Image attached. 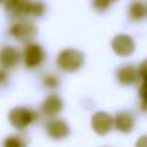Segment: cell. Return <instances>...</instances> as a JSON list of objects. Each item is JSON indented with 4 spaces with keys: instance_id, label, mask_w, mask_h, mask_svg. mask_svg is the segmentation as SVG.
I'll use <instances>...</instances> for the list:
<instances>
[{
    "instance_id": "4fadbf2b",
    "label": "cell",
    "mask_w": 147,
    "mask_h": 147,
    "mask_svg": "<svg viewBox=\"0 0 147 147\" xmlns=\"http://www.w3.org/2000/svg\"><path fill=\"white\" fill-rule=\"evenodd\" d=\"M146 12H147V9H146V6L141 2H133L131 6H130V12L128 13H130V18L133 20H140V19L144 18Z\"/></svg>"
},
{
    "instance_id": "7402d4cb",
    "label": "cell",
    "mask_w": 147,
    "mask_h": 147,
    "mask_svg": "<svg viewBox=\"0 0 147 147\" xmlns=\"http://www.w3.org/2000/svg\"><path fill=\"white\" fill-rule=\"evenodd\" d=\"M111 2H113V0H111Z\"/></svg>"
},
{
    "instance_id": "277c9868",
    "label": "cell",
    "mask_w": 147,
    "mask_h": 147,
    "mask_svg": "<svg viewBox=\"0 0 147 147\" xmlns=\"http://www.w3.org/2000/svg\"><path fill=\"white\" fill-rule=\"evenodd\" d=\"M91 125H92V130L98 136H105L114 127V118L105 111H98L92 115Z\"/></svg>"
},
{
    "instance_id": "8992f818",
    "label": "cell",
    "mask_w": 147,
    "mask_h": 147,
    "mask_svg": "<svg viewBox=\"0 0 147 147\" xmlns=\"http://www.w3.org/2000/svg\"><path fill=\"white\" fill-rule=\"evenodd\" d=\"M45 59V51L38 43H29L23 52V61L28 68H36L39 66Z\"/></svg>"
},
{
    "instance_id": "d6986e66",
    "label": "cell",
    "mask_w": 147,
    "mask_h": 147,
    "mask_svg": "<svg viewBox=\"0 0 147 147\" xmlns=\"http://www.w3.org/2000/svg\"><path fill=\"white\" fill-rule=\"evenodd\" d=\"M136 147H147V136H141L136 141Z\"/></svg>"
},
{
    "instance_id": "7a4b0ae2",
    "label": "cell",
    "mask_w": 147,
    "mask_h": 147,
    "mask_svg": "<svg viewBox=\"0 0 147 147\" xmlns=\"http://www.w3.org/2000/svg\"><path fill=\"white\" fill-rule=\"evenodd\" d=\"M35 120H36V113L29 108H25V107H16L9 113V121L18 130L26 128Z\"/></svg>"
},
{
    "instance_id": "3957f363",
    "label": "cell",
    "mask_w": 147,
    "mask_h": 147,
    "mask_svg": "<svg viewBox=\"0 0 147 147\" xmlns=\"http://www.w3.org/2000/svg\"><path fill=\"white\" fill-rule=\"evenodd\" d=\"M36 32H38L36 26L32 22H28V20L16 22L10 28V35L13 38H16L18 40H20V42H29V40H32L36 36Z\"/></svg>"
},
{
    "instance_id": "30bf717a",
    "label": "cell",
    "mask_w": 147,
    "mask_h": 147,
    "mask_svg": "<svg viewBox=\"0 0 147 147\" xmlns=\"http://www.w3.org/2000/svg\"><path fill=\"white\" fill-rule=\"evenodd\" d=\"M62 107H63L62 100L56 94H51L42 102V113L48 117H53L62 111Z\"/></svg>"
},
{
    "instance_id": "9c48e42d",
    "label": "cell",
    "mask_w": 147,
    "mask_h": 147,
    "mask_svg": "<svg viewBox=\"0 0 147 147\" xmlns=\"http://www.w3.org/2000/svg\"><path fill=\"white\" fill-rule=\"evenodd\" d=\"M6 2V10L12 15H32V0H5Z\"/></svg>"
},
{
    "instance_id": "5bb4252c",
    "label": "cell",
    "mask_w": 147,
    "mask_h": 147,
    "mask_svg": "<svg viewBox=\"0 0 147 147\" xmlns=\"http://www.w3.org/2000/svg\"><path fill=\"white\" fill-rule=\"evenodd\" d=\"M5 147H25V143L18 136H10L5 140Z\"/></svg>"
},
{
    "instance_id": "9a60e30c",
    "label": "cell",
    "mask_w": 147,
    "mask_h": 147,
    "mask_svg": "<svg viewBox=\"0 0 147 147\" xmlns=\"http://www.w3.org/2000/svg\"><path fill=\"white\" fill-rule=\"evenodd\" d=\"M140 98H141V108L147 111V81L143 82V85L140 87Z\"/></svg>"
},
{
    "instance_id": "ac0fdd59",
    "label": "cell",
    "mask_w": 147,
    "mask_h": 147,
    "mask_svg": "<svg viewBox=\"0 0 147 147\" xmlns=\"http://www.w3.org/2000/svg\"><path fill=\"white\" fill-rule=\"evenodd\" d=\"M137 72H138V77H140L143 81H147V59L143 61V62L140 63Z\"/></svg>"
},
{
    "instance_id": "ba28073f",
    "label": "cell",
    "mask_w": 147,
    "mask_h": 147,
    "mask_svg": "<svg viewBox=\"0 0 147 147\" xmlns=\"http://www.w3.org/2000/svg\"><path fill=\"white\" fill-rule=\"evenodd\" d=\"M46 133L49 134V137H52L55 140H61L69 134V125L63 120L55 118V120H51L46 123Z\"/></svg>"
},
{
    "instance_id": "52a82bcc",
    "label": "cell",
    "mask_w": 147,
    "mask_h": 147,
    "mask_svg": "<svg viewBox=\"0 0 147 147\" xmlns=\"http://www.w3.org/2000/svg\"><path fill=\"white\" fill-rule=\"evenodd\" d=\"M20 61V53L13 46H3L0 49V66L5 69L15 68Z\"/></svg>"
},
{
    "instance_id": "7c38bea8",
    "label": "cell",
    "mask_w": 147,
    "mask_h": 147,
    "mask_svg": "<svg viewBox=\"0 0 147 147\" xmlns=\"http://www.w3.org/2000/svg\"><path fill=\"white\" fill-rule=\"evenodd\" d=\"M113 118H114V127L121 133H130L134 128V117L128 111H121Z\"/></svg>"
},
{
    "instance_id": "6da1fadb",
    "label": "cell",
    "mask_w": 147,
    "mask_h": 147,
    "mask_svg": "<svg viewBox=\"0 0 147 147\" xmlns=\"http://www.w3.org/2000/svg\"><path fill=\"white\" fill-rule=\"evenodd\" d=\"M84 53L77 51V49H63L59 52L58 58H56V65L59 69L65 71V72H75L78 69H81V66L84 65Z\"/></svg>"
},
{
    "instance_id": "e0dca14e",
    "label": "cell",
    "mask_w": 147,
    "mask_h": 147,
    "mask_svg": "<svg viewBox=\"0 0 147 147\" xmlns=\"http://www.w3.org/2000/svg\"><path fill=\"white\" fill-rule=\"evenodd\" d=\"M110 3H111V0H92V6L100 12H104L105 9H108Z\"/></svg>"
},
{
    "instance_id": "5b68a950",
    "label": "cell",
    "mask_w": 147,
    "mask_h": 147,
    "mask_svg": "<svg viewBox=\"0 0 147 147\" xmlns=\"http://www.w3.org/2000/svg\"><path fill=\"white\" fill-rule=\"evenodd\" d=\"M111 48H113V51H114L118 56L125 58V56H130V55L134 52L136 43H134V39H133L131 36L121 33V35H117V36L113 39Z\"/></svg>"
},
{
    "instance_id": "44dd1931",
    "label": "cell",
    "mask_w": 147,
    "mask_h": 147,
    "mask_svg": "<svg viewBox=\"0 0 147 147\" xmlns=\"http://www.w3.org/2000/svg\"><path fill=\"white\" fill-rule=\"evenodd\" d=\"M3 2H5V0H0V3H3Z\"/></svg>"
},
{
    "instance_id": "8fae6325",
    "label": "cell",
    "mask_w": 147,
    "mask_h": 147,
    "mask_svg": "<svg viewBox=\"0 0 147 147\" xmlns=\"http://www.w3.org/2000/svg\"><path fill=\"white\" fill-rule=\"evenodd\" d=\"M117 80L123 85H133L138 80V72L133 65H124L117 71Z\"/></svg>"
},
{
    "instance_id": "2e32d148",
    "label": "cell",
    "mask_w": 147,
    "mask_h": 147,
    "mask_svg": "<svg viewBox=\"0 0 147 147\" xmlns=\"http://www.w3.org/2000/svg\"><path fill=\"white\" fill-rule=\"evenodd\" d=\"M43 85L46 88H56L59 85V80L58 77H53V75H49L46 78H43Z\"/></svg>"
},
{
    "instance_id": "ffe728a7",
    "label": "cell",
    "mask_w": 147,
    "mask_h": 147,
    "mask_svg": "<svg viewBox=\"0 0 147 147\" xmlns=\"http://www.w3.org/2000/svg\"><path fill=\"white\" fill-rule=\"evenodd\" d=\"M7 78H6V74L3 72V71H0V84H2V82H5Z\"/></svg>"
}]
</instances>
